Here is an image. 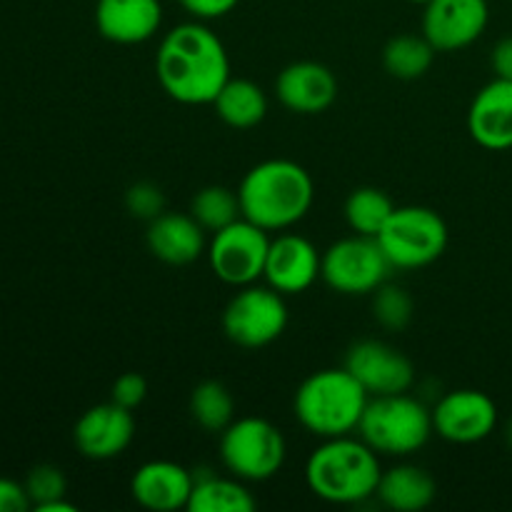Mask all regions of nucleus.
<instances>
[{
	"mask_svg": "<svg viewBox=\"0 0 512 512\" xmlns=\"http://www.w3.org/2000/svg\"><path fill=\"white\" fill-rule=\"evenodd\" d=\"M155 73L160 88L178 103L213 105L230 78L228 50L203 20L180 23L160 40Z\"/></svg>",
	"mask_w": 512,
	"mask_h": 512,
	"instance_id": "f257e3e1",
	"label": "nucleus"
},
{
	"mask_svg": "<svg viewBox=\"0 0 512 512\" xmlns=\"http://www.w3.org/2000/svg\"><path fill=\"white\" fill-rule=\"evenodd\" d=\"M243 218L268 233L293 228L313 208L315 185L295 160L273 158L253 165L238 188Z\"/></svg>",
	"mask_w": 512,
	"mask_h": 512,
	"instance_id": "f03ea898",
	"label": "nucleus"
},
{
	"mask_svg": "<svg viewBox=\"0 0 512 512\" xmlns=\"http://www.w3.org/2000/svg\"><path fill=\"white\" fill-rule=\"evenodd\" d=\"M380 475L378 453L353 435L323 440L305 463L308 488L333 505H360L373 498Z\"/></svg>",
	"mask_w": 512,
	"mask_h": 512,
	"instance_id": "7ed1b4c3",
	"label": "nucleus"
},
{
	"mask_svg": "<svg viewBox=\"0 0 512 512\" xmlns=\"http://www.w3.org/2000/svg\"><path fill=\"white\" fill-rule=\"evenodd\" d=\"M370 395L345 368H325L308 375L293 398L298 423L318 438H340L358 430Z\"/></svg>",
	"mask_w": 512,
	"mask_h": 512,
	"instance_id": "20e7f679",
	"label": "nucleus"
},
{
	"mask_svg": "<svg viewBox=\"0 0 512 512\" xmlns=\"http://www.w3.org/2000/svg\"><path fill=\"white\" fill-rule=\"evenodd\" d=\"M358 433L378 455L408 458L435 433L433 410L408 393L373 395L365 405Z\"/></svg>",
	"mask_w": 512,
	"mask_h": 512,
	"instance_id": "39448f33",
	"label": "nucleus"
},
{
	"mask_svg": "<svg viewBox=\"0 0 512 512\" xmlns=\"http://www.w3.org/2000/svg\"><path fill=\"white\" fill-rule=\"evenodd\" d=\"M288 455L283 433L265 418H238L220 433L225 470L245 483H265L280 473Z\"/></svg>",
	"mask_w": 512,
	"mask_h": 512,
	"instance_id": "423d86ee",
	"label": "nucleus"
},
{
	"mask_svg": "<svg viewBox=\"0 0 512 512\" xmlns=\"http://www.w3.org/2000/svg\"><path fill=\"white\" fill-rule=\"evenodd\" d=\"M378 243L388 255L393 270H418L435 263L448 248V225L425 205L395 208L385 228L378 233Z\"/></svg>",
	"mask_w": 512,
	"mask_h": 512,
	"instance_id": "0eeeda50",
	"label": "nucleus"
},
{
	"mask_svg": "<svg viewBox=\"0 0 512 512\" xmlns=\"http://www.w3.org/2000/svg\"><path fill=\"white\" fill-rule=\"evenodd\" d=\"M390 270L393 265L378 238L358 233L330 245L320 260V278L340 295H373Z\"/></svg>",
	"mask_w": 512,
	"mask_h": 512,
	"instance_id": "6e6552de",
	"label": "nucleus"
},
{
	"mask_svg": "<svg viewBox=\"0 0 512 512\" xmlns=\"http://www.w3.org/2000/svg\"><path fill=\"white\" fill-rule=\"evenodd\" d=\"M288 328V305L278 290L245 285L223 310V333L230 343L258 350L275 343Z\"/></svg>",
	"mask_w": 512,
	"mask_h": 512,
	"instance_id": "1a4fd4ad",
	"label": "nucleus"
},
{
	"mask_svg": "<svg viewBox=\"0 0 512 512\" xmlns=\"http://www.w3.org/2000/svg\"><path fill=\"white\" fill-rule=\"evenodd\" d=\"M268 250V230L250 223V220L238 218L235 223L213 233L205 255H208L215 278L223 280L225 285L245 288V285H253L258 283V278H263Z\"/></svg>",
	"mask_w": 512,
	"mask_h": 512,
	"instance_id": "9d476101",
	"label": "nucleus"
},
{
	"mask_svg": "<svg viewBox=\"0 0 512 512\" xmlns=\"http://www.w3.org/2000/svg\"><path fill=\"white\" fill-rule=\"evenodd\" d=\"M433 430L455 445H473L498 428V405L483 390H453L435 403Z\"/></svg>",
	"mask_w": 512,
	"mask_h": 512,
	"instance_id": "9b49d317",
	"label": "nucleus"
},
{
	"mask_svg": "<svg viewBox=\"0 0 512 512\" xmlns=\"http://www.w3.org/2000/svg\"><path fill=\"white\" fill-rule=\"evenodd\" d=\"M345 368L368 390V395L408 393L415 383V368L398 348L383 340H358L348 348Z\"/></svg>",
	"mask_w": 512,
	"mask_h": 512,
	"instance_id": "f8f14e48",
	"label": "nucleus"
},
{
	"mask_svg": "<svg viewBox=\"0 0 512 512\" xmlns=\"http://www.w3.org/2000/svg\"><path fill=\"white\" fill-rule=\"evenodd\" d=\"M490 20L488 0H430L423 13V35L438 53L473 45Z\"/></svg>",
	"mask_w": 512,
	"mask_h": 512,
	"instance_id": "ddd939ff",
	"label": "nucleus"
},
{
	"mask_svg": "<svg viewBox=\"0 0 512 512\" xmlns=\"http://www.w3.org/2000/svg\"><path fill=\"white\" fill-rule=\"evenodd\" d=\"M135 438L133 410L118 403L93 405L75 423L73 440L88 460H113L130 448Z\"/></svg>",
	"mask_w": 512,
	"mask_h": 512,
	"instance_id": "4468645a",
	"label": "nucleus"
},
{
	"mask_svg": "<svg viewBox=\"0 0 512 512\" xmlns=\"http://www.w3.org/2000/svg\"><path fill=\"white\" fill-rule=\"evenodd\" d=\"M320 260L323 255L308 238L283 233L270 240L263 278L280 295H300L320 278Z\"/></svg>",
	"mask_w": 512,
	"mask_h": 512,
	"instance_id": "2eb2a0df",
	"label": "nucleus"
},
{
	"mask_svg": "<svg viewBox=\"0 0 512 512\" xmlns=\"http://www.w3.org/2000/svg\"><path fill=\"white\" fill-rule=\"evenodd\" d=\"M275 95L288 110L300 115L325 113L338 98V78L333 70L315 60H298L280 70Z\"/></svg>",
	"mask_w": 512,
	"mask_h": 512,
	"instance_id": "dca6fc26",
	"label": "nucleus"
},
{
	"mask_svg": "<svg viewBox=\"0 0 512 512\" xmlns=\"http://www.w3.org/2000/svg\"><path fill=\"white\" fill-rule=\"evenodd\" d=\"M468 133L480 148H512V80L495 78L478 90L468 108Z\"/></svg>",
	"mask_w": 512,
	"mask_h": 512,
	"instance_id": "f3484780",
	"label": "nucleus"
},
{
	"mask_svg": "<svg viewBox=\"0 0 512 512\" xmlns=\"http://www.w3.org/2000/svg\"><path fill=\"white\" fill-rule=\"evenodd\" d=\"M133 500L145 510L175 512L188 510L193 493V473L173 460H150L130 478Z\"/></svg>",
	"mask_w": 512,
	"mask_h": 512,
	"instance_id": "a211bd4d",
	"label": "nucleus"
},
{
	"mask_svg": "<svg viewBox=\"0 0 512 512\" xmlns=\"http://www.w3.org/2000/svg\"><path fill=\"white\" fill-rule=\"evenodd\" d=\"M163 23L160 0H98L95 25L105 40L118 45H138L153 38Z\"/></svg>",
	"mask_w": 512,
	"mask_h": 512,
	"instance_id": "6ab92c4d",
	"label": "nucleus"
},
{
	"mask_svg": "<svg viewBox=\"0 0 512 512\" xmlns=\"http://www.w3.org/2000/svg\"><path fill=\"white\" fill-rule=\"evenodd\" d=\"M148 250L168 265H190L208 250L205 230L190 213H160L148 223Z\"/></svg>",
	"mask_w": 512,
	"mask_h": 512,
	"instance_id": "aec40b11",
	"label": "nucleus"
},
{
	"mask_svg": "<svg viewBox=\"0 0 512 512\" xmlns=\"http://www.w3.org/2000/svg\"><path fill=\"white\" fill-rule=\"evenodd\" d=\"M375 495L388 510L420 512L430 508L438 495V485L425 468L403 463L383 470Z\"/></svg>",
	"mask_w": 512,
	"mask_h": 512,
	"instance_id": "412c9836",
	"label": "nucleus"
},
{
	"mask_svg": "<svg viewBox=\"0 0 512 512\" xmlns=\"http://www.w3.org/2000/svg\"><path fill=\"white\" fill-rule=\"evenodd\" d=\"M258 508V500L253 498L245 480L223 478L213 470H195L193 473V493H190V512H253Z\"/></svg>",
	"mask_w": 512,
	"mask_h": 512,
	"instance_id": "4be33fe9",
	"label": "nucleus"
},
{
	"mask_svg": "<svg viewBox=\"0 0 512 512\" xmlns=\"http://www.w3.org/2000/svg\"><path fill=\"white\" fill-rule=\"evenodd\" d=\"M213 108L225 125L235 130H248L263 123L268 115V95L253 80L228 78L218 98L213 100Z\"/></svg>",
	"mask_w": 512,
	"mask_h": 512,
	"instance_id": "5701e85b",
	"label": "nucleus"
},
{
	"mask_svg": "<svg viewBox=\"0 0 512 512\" xmlns=\"http://www.w3.org/2000/svg\"><path fill=\"white\" fill-rule=\"evenodd\" d=\"M435 53L438 50L433 48V43L425 35H395L383 48V68L388 70L390 78L418 80L430 70Z\"/></svg>",
	"mask_w": 512,
	"mask_h": 512,
	"instance_id": "b1692460",
	"label": "nucleus"
},
{
	"mask_svg": "<svg viewBox=\"0 0 512 512\" xmlns=\"http://www.w3.org/2000/svg\"><path fill=\"white\" fill-rule=\"evenodd\" d=\"M188 410L195 425H200L205 433L220 435L235 420L233 393L220 380H203L190 393Z\"/></svg>",
	"mask_w": 512,
	"mask_h": 512,
	"instance_id": "393cba45",
	"label": "nucleus"
},
{
	"mask_svg": "<svg viewBox=\"0 0 512 512\" xmlns=\"http://www.w3.org/2000/svg\"><path fill=\"white\" fill-rule=\"evenodd\" d=\"M393 210L395 205L390 195L378 188H355L345 200V220L350 230L358 235H370V238H378Z\"/></svg>",
	"mask_w": 512,
	"mask_h": 512,
	"instance_id": "a878e982",
	"label": "nucleus"
},
{
	"mask_svg": "<svg viewBox=\"0 0 512 512\" xmlns=\"http://www.w3.org/2000/svg\"><path fill=\"white\" fill-rule=\"evenodd\" d=\"M190 215L198 220L205 233H218L225 225L243 218V210H240V198L235 190L225 185H208L193 195Z\"/></svg>",
	"mask_w": 512,
	"mask_h": 512,
	"instance_id": "bb28decb",
	"label": "nucleus"
},
{
	"mask_svg": "<svg viewBox=\"0 0 512 512\" xmlns=\"http://www.w3.org/2000/svg\"><path fill=\"white\" fill-rule=\"evenodd\" d=\"M373 318L385 330H403L413 320V298L405 288L383 283L373 293Z\"/></svg>",
	"mask_w": 512,
	"mask_h": 512,
	"instance_id": "cd10ccee",
	"label": "nucleus"
},
{
	"mask_svg": "<svg viewBox=\"0 0 512 512\" xmlns=\"http://www.w3.org/2000/svg\"><path fill=\"white\" fill-rule=\"evenodd\" d=\"M25 493H28L30 505H35V510H38L43 505L55 503V500H63L68 493V480H65L63 470L55 468V465H35L25 478Z\"/></svg>",
	"mask_w": 512,
	"mask_h": 512,
	"instance_id": "c85d7f7f",
	"label": "nucleus"
},
{
	"mask_svg": "<svg viewBox=\"0 0 512 512\" xmlns=\"http://www.w3.org/2000/svg\"><path fill=\"white\" fill-rule=\"evenodd\" d=\"M125 210H128L133 218L150 223V220L158 218L160 213H165L163 190L155 183H148V180H140V183L130 185L128 193H125Z\"/></svg>",
	"mask_w": 512,
	"mask_h": 512,
	"instance_id": "c756f323",
	"label": "nucleus"
},
{
	"mask_svg": "<svg viewBox=\"0 0 512 512\" xmlns=\"http://www.w3.org/2000/svg\"><path fill=\"white\" fill-rule=\"evenodd\" d=\"M145 398H148V380L140 373H123L110 388V400L128 410L140 408Z\"/></svg>",
	"mask_w": 512,
	"mask_h": 512,
	"instance_id": "7c9ffc66",
	"label": "nucleus"
},
{
	"mask_svg": "<svg viewBox=\"0 0 512 512\" xmlns=\"http://www.w3.org/2000/svg\"><path fill=\"white\" fill-rule=\"evenodd\" d=\"M240 0H180L185 10L193 15L195 20H215L223 15L233 13L238 8Z\"/></svg>",
	"mask_w": 512,
	"mask_h": 512,
	"instance_id": "2f4dec72",
	"label": "nucleus"
},
{
	"mask_svg": "<svg viewBox=\"0 0 512 512\" xmlns=\"http://www.w3.org/2000/svg\"><path fill=\"white\" fill-rule=\"evenodd\" d=\"M28 508L30 498L25 493V485L0 478V512H25Z\"/></svg>",
	"mask_w": 512,
	"mask_h": 512,
	"instance_id": "473e14b6",
	"label": "nucleus"
},
{
	"mask_svg": "<svg viewBox=\"0 0 512 512\" xmlns=\"http://www.w3.org/2000/svg\"><path fill=\"white\" fill-rule=\"evenodd\" d=\"M490 65H493L495 78L512 80V38H503L495 43L493 55H490Z\"/></svg>",
	"mask_w": 512,
	"mask_h": 512,
	"instance_id": "72a5a7b5",
	"label": "nucleus"
},
{
	"mask_svg": "<svg viewBox=\"0 0 512 512\" xmlns=\"http://www.w3.org/2000/svg\"><path fill=\"white\" fill-rule=\"evenodd\" d=\"M505 443H508V448L512 450V418H510V423L505 425Z\"/></svg>",
	"mask_w": 512,
	"mask_h": 512,
	"instance_id": "f704fd0d",
	"label": "nucleus"
},
{
	"mask_svg": "<svg viewBox=\"0 0 512 512\" xmlns=\"http://www.w3.org/2000/svg\"><path fill=\"white\" fill-rule=\"evenodd\" d=\"M410 3H418V5H425V3H430V0H410Z\"/></svg>",
	"mask_w": 512,
	"mask_h": 512,
	"instance_id": "c9c22d12",
	"label": "nucleus"
}]
</instances>
